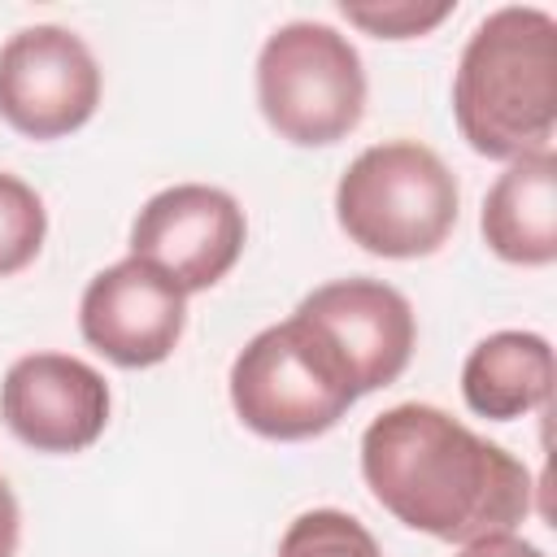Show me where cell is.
I'll return each mask as SVG.
<instances>
[{"label": "cell", "instance_id": "8fae6325", "mask_svg": "<svg viewBox=\"0 0 557 557\" xmlns=\"http://www.w3.org/2000/svg\"><path fill=\"white\" fill-rule=\"evenodd\" d=\"M483 244L509 265L557 261V157L535 152L505 165L479 213Z\"/></svg>", "mask_w": 557, "mask_h": 557}, {"label": "cell", "instance_id": "4fadbf2b", "mask_svg": "<svg viewBox=\"0 0 557 557\" xmlns=\"http://www.w3.org/2000/svg\"><path fill=\"white\" fill-rule=\"evenodd\" d=\"M274 557H383L379 540L344 509H305L287 522Z\"/></svg>", "mask_w": 557, "mask_h": 557}, {"label": "cell", "instance_id": "3957f363", "mask_svg": "<svg viewBox=\"0 0 557 557\" xmlns=\"http://www.w3.org/2000/svg\"><path fill=\"white\" fill-rule=\"evenodd\" d=\"M226 392L235 418L274 444L326 435L361 400L339 348L296 309L235 352Z\"/></svg>", "mask_w": 557, "mask_h": 557}, {"label": "cell", "instance_id": "5bb4252c", "mask_svg": "<svg viewBox=\"0 0 557 557\" xmlns=\"http://www.w3.org/2000/svg\"><path fill=\"white\" fill-rule=\"evenodd\" d=\"M44 235H48V209L39 191L26 178L0 170V278L22 274L39 257Z\"/></svg>", "mask_w": 557, "mask_h": 557}, {"label": "cell", "instance_id": "7a4b0ae2", "mask_svg": "<svg viewBox=\"0 0 557 557\" xmlns=\"http://www.w3.org/2000/svg\"><path fill=\"white\" fill-rule=\"evenodd\" d=\"M461 139L492 161L553 152L557 131V17L535 4L487 13L453 74Z\"/></svg>", "mask_w": 557, "mask_h": 557}, {"label": "cell", "instance_id": "30bf717a", "mask_svg": "<svg viewBox=\"0 0 557 557\" xmlns=\"http://www.w3.org/2000/svg\"><path fill=\"white\" fill-rule=\"evenodd\" d=\"M296 313H305L348 361L361 396L396 383L409 370L418 344V318L405 292L383 278H331L313 287Z\"/></svg>", "mask_w": 557, "mask_h": 557}, {"label": "cell", "instance_id": "52a82bcc", "mask_svg": "<svg viewBox=\"0 0 557 557\" xmlns=\"http://www.w3.org/2000/svg\"><path fill=\"white\" fill-rule=\"evenodd\" d=\"M248 244L239 200L209 183H174L144 200L131 222V257L157 265L187 296L222 283Z\"/></svg>", "mask_w": 557, "mask_h": 557}, {"label": "cell", "instance_id": "7c38bea8", "mask_svg": "<svg viewBox=\"0 0 557 557\" xmlns=\"http://www.w3.org/2000/svg\"><path fill=\"white\" fill-rule=\"evenodd\" d=\"M461 396L470 413L513 422L548 405L553 396V344L535 331H492L461 366Z\"/></svg>", "mask_w": 557, "mask_h": 557}, {"label": "cell", "instance_id": "ba28073f", "mask_svg": "<svg viewBox=\"0 0 557 557\" xmlns=\"http://www.w3.org/2000/svg\"><path fill=\"white\" fill-rule=\"evenodd\" d=\"M109 383L70 352H26L0 379V422L35 453L70 457L91 448L109 426Z\"/></svg>", "mask_w": 557, "mask_h": 557}, {"label": "cell", "instance_id": "6da1fadb", "mask_svg": "<svg viewBox=\"0 0 557 557\" xmlns=\"http://www.w3.org/2000/svg\"><path fill=\"white\" fill-rule=\"evenodd\" d=\"M361 479L409 531L470 544L513 531L531 505V470L440 405L405 400L361 431Z\"/></svg>", "mask_w": 557, "mask_h": 557}, {"label": "cell", "instance_id": "2e32d148", "mask_svg": "<svg viewBox=\"0 0 557 557\" xmlns=\"http://www.w3.org/2000/svg\"><path fill=\"white\" fill-rule=\"evenodd\" d=\"M457 557H544V548H535L531 540L505 531V535H487V540H470V544H461Z\"/></svg>", "mask_w": 557, "mask_h": 557}, {"label": "cell", "instance_id": "9c48e42d", "mask_svg": "<svg viewBox=\"0 0 557 557\" xmlns=\"http://www.w3.org/2000/svg\"><path fill=\"white\" fill-rule=\"evenodd\" d=\"M78 331L122 370L161 366L187 331V292L139 257L113 261L83 287Z\"/></svg>", "mask_w": 557, "mask_h": 557}, {"label": "cell", "instance_id": "e0dca14e", "mask_svg": "<svg viewBox=\"0 0 557 557\" xmlns=\"http://www.w3.org/2000/svg\"><path fill=\"white\" fill-rule=\"evenodd\" d=\"M17 544H22V509L13 487L0 474V557H17Z\"/></svg>", "mask_w": 557, "mask_h": 557}, {"label": "cell", "instance_id": "8992f818", "mask_svg": "<svg viewBox=\"0 0 557 557\" xmlns=\"http://www.w3.org/2000/svg\"><path fill=\"white\" fill-rule=\"evenodd\" d=\"M100 61L83 35L35 22L0 44V117L26 139H65L100 104Z\"/></svg>", "mask_w": 557, "mask_h": 557}, {"label": "cell", "instance_id": "277c9868", "mask_svg": "<svg viewBox=\"0 0 557 557\" xmlns=\"http://www.w3.org/2000/svg\"><path fill=\"white\" fill-rule=\"evenodd\" d=\"M461 191L444 157L418 139H383L335 183V222L370 257L418 261L448 244Z\"/></svg>", "mask_w": 557, "mask_h": 557}, {"label": "cell", "instance_id": "5b68a950", "mask_svg": "<svg viewBox=\"0 0 557 557\" xmlns=\"http://www.w3.org/2000/svg\"><path fill=\"white\" fill-rule=\"evenodd\" d=\"M366 65L326 22H283L257 52V109L296 148H331L366 117Z\"/></svg>", "mask_w": 557, "mask_h": 557}, {"label": "cell", "instance_id": "9a60e30c", "mask_svg": "<svg viewBox=\"0 0 557 557\" xmlns=\"http://www.w3.org/2000/svg\"><path fill=\"white\" fill-rule=\"evenodd\" d=\"M339 13L361 26L366 35L374 39H422L426 30H435L448 13H453V0H440V4H418V0H379V4H339Z\"/></svg>", "mask_w": 557, "mask_h": 557}]
</instances>
